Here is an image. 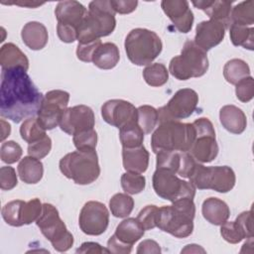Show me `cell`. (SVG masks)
<instances>
[{"label":"cell","instance_id":"1","mask_svg":"<svg viewBox=\"0 0 254 254\" xmlns=\"http://www.w3.org/2000/svg\"><path fill=\"white\" fill-rule=\"evenodd\" d=\"M43 94L23 67L1 69V116L19 123L35 116L41 107Z\"/></svg>","mask_w":254,"mask_h":254},{"label":"cell","instance_id":"2","mask_svg":"<svg viewBox=\"0 0 254 254\" xmlns=\"http://www.w3.org/2000/svg\"><path fill=\"white\" fill-rule=\"evenodd\" d=\"M195 205L191 198H180L171 205L159 207L156 224L159 229L177 238H186L193 231Z\"/></svg>","mask_w":254,"mask_h":254},{"label":"cell","instance_id":"3","mask_svg":"<svg viewBox=\"0 0 254 254\" xmlns=\"http://www.w3.org/2000/svg\"><path fill=\"white\" fill-rule=\"evenodd\" d=\"M116 27L115 12L110 0H94L88 5L87 14L77 29L79 44L100 40L110 35Z\"/></svg>","mask_w":254,"mask_h":254},{"label":"cell","instance_id":"4","mask_svg":"<svg viewBox=\"0 0 254 254\" xmlns=\"http://www.w3.org/2000/svg\"><path fill=\"white\" fill-rule=\"evenodd\" d=\"M195 140L192 123L176 120L160 122L151 137V147L155 154L161 151L189 152Z\"/></svg>","mask_w":254,"mask_h":254},{"label":"cell","instance_id":"5","mask_svg":"<svg viewBox=\"0 0 254 254\" xmlns=\"http://www.w3.org/2000/svg\"><path fill=\"white\" fill-rule=\"evenodd\" d=\"M62 174L76 185H89L100 175L98 156L95 150H77L64 156L60 161Z\"/></svg>","mask_w":254,"mask_h":254},{"label":"cell","instance_id":"6","mask_svg":"<svg viewBox=\"0 0 254 254\" xmlns=\"http://www.w3.org/2000/svg\"><path fill=\"white\" fill-rule=\"evenodd\" d=\"M125 52L129 61L136 65H149L161 54L163 44L153 31L136 28L126 36Z\"/></svg>","mask_w":254,"mask_h":254},{"label":"cell","instance_id":"7","mask_svg":"<svg viewBox=\"0 0 254 254\" xmlns=\"http://www.w3.org/2000/svg\"><path fill=\"white\" fill-rule=\"evenodd\" d=\"M208 69V58L205 51L188 40L180 56L174 57L169 64V72L179 80L200 77Z\"/></svg>","mask_w":254,"mask_h":254},{"label":"cell","instance_id":"8","mask_svg":"<svg viewBox=\"0 0 254 254\" xmlns=\"http://www.w3.org/2000/svg\"><path fill=\"white\" fill-rule=\"evenodd\" d=\"M189 180L195 189L212 190L221 193L230 191L236 183L235 173L230 167H205L198 162Z\"/></svg>","mask_w":254,"mask_h":254},{"label":"cell","instance_id":"9","mask_svg":"<svg viewBox=\"0 0 254 254\" xmlns=\"http://www.w3.org/2000/svg\"><path fill=\"white\" fill-rule=\"evenodd\" d=\"M42 234L52 243L59 252H65L73 245V236L67 230L64 222L60 217L56 206L44 203L42 213L36 220Z\"/></svg>","mask_w":254,"mask_h":254},{"label":"cell","instance_id":"10","mask_svg":"<svg viewBox=\"0 0 254 254\" xmlns=\"http://www.w3.org/2000/svg\"><path fill=\"white\" fill-rule=\"evenodd\" d=\"M152 184L157 195L171 202L185 197L193 199L195 195V188L190 182L180 179L175 173L166 169L156 168Z\"/></svg>","mask_w":254,"mask_h":254},{"label":"cell","instance_id":"11","mask_svg":"<svg viewBox=\"0 0 254 254\" xmlns=\"http://www.w3.org/2000/svg\"><path fill=\"white\" fill-rule=\"evenodd\" d=\"M198 104V95L191 88L179 89L168 103L158 109L159 122L176 120L190 117L196 109Z\"/></svg>","mask_w":254,"mask_h":254},{"label":"cell","instance_id":"12","mask_svg":"<svg viewBox=\"0 0 254 254\" xmlns=\"http://www.w3.org/2000/svg\"><path fill=\"white\" fill-rule=\"evenodd\" d=\"M68 101L69 93L61 89L50 90L44 95L37 117L46 130H52L60 125Z\"/></svg>","mask_w":254,"mask_h":254},{"label":"cell","instance_id":"13","mask_svg":"<svg viewBox=\"0 0 254 254\" xmlns=\"http://www.w3.org/2000/svg\"><path fill=\"white\" fill-rule=\"evenodd\" d=\"M78 224L81 231L87 235L97 236L105 232L109 224V211L104 203L89 200L82 206Z\"/></svg>","mask_w":254,"mask_h":254},{"label":"cell","instance_id":"14","mask_svg":"<svg viewBox=\"0 0 254 254\" xmlns=\"http://www.w3.org/2000/svg\"><path fill=\"white\" fill-rule=\"evenodd\" d=\"M95 124L93 110L83 104L68 107L63 114L60 122L61 129L68 135L92 129Z\"/></svg>","mask_w":254,"mask_h":254},{"label":"cell","instance_id":"15","mask_svg":"<svg viewBox=\"0 0 254 254\" xmlns=\"http://www.w3.org/2000/svg\"><path fill=\"white\" fill-rule=\"evenodd\" d=\"M156 155V168L169 170L185 179H190L197 163L189 152L161 151Z\"/></svg>","mask_w":254,"mask_h":254},{"label":"cell","instance_id":"16","mask_svg":"<svg viewBox=\"0 0 254 254\" xmlns=\"http://www.w3.org/2000/svg\"><path fill=\"white\" fill-rule=\"evenodd\" d=\"M103 120L118 129L127 123L137 121V108L124 99H110L101 106Z\"/></svg>","mask_w":254,"mask_h":254},{"label":"cell","instance_id":"17","mask_svg":"<svg viewBox=\"0 0 254 254\" xmlns=\"http://www.w3.org/2000/svg\"><path fill=\"white\" fill-rule=\"evenodd\" d=\"M161 7L164 13L181 33H189L193 24V13L186 0H163Z\"/></svg>","mask_w":254,"mask_h":254},{"label":"cell","instance_id":"18","mask_svg":"<svg viewBox=\"0 0 254 254\" xmlns=\"http://www.w3.org/2000/svg\"><path fill=\"white\" fill-rule=\"evenodd\" d=\"M226 29L225 25L219 21L210 19L202 21L196 25L193 42L200 49L207 52L223 41Z\"/></svg>","mask_w":254,"mask_h":254},{"label":"cell","instance_id":"19","mask_svg":"<svg viewBox=\"0 0 254 254\" xmlns=\"http://www.w3.org/2000/svg\"><path fill=\"white\" fill-rule=\"evenodd\" d=\"M87 14V9L78 1H61L55 9L58 24L69 26L76 31Z\"/></svg>","mask_w":254,"mask_h":254},{"label":"cell","instance_id":"20","mask_svg":"<svg viewBox=\"0 0 254 254\" xmlns=\"http://www.w3.org/2000/svg\"><path fill=\"white\" fill-rule=\"evenodd\" d=\"M218 151L215 135H195L189 153L198 163H209L217 157Z\"/></svg>","mask_w":254,"mask_h":254},{"label":"cell","instance_id":"21","mask_svg":"<svg viewBox=\"0 0 254 254\" xmlns=\"http://www.w3.org/2000/svg\"><path fill=\"white\" fill-rule=\"evenodd\" d=\"M191 4L202 10L210 20H216L225 25L226 28L230 25V14L232 3L225 0H197L191 1Z\"/></svg>","mask_w":254,"mask_h":254},{"label":"cell","instance_id":"22","mask_svg":"<svg viewBox=\"0 0 254 254\" xmlns=\"http://www.w3.org/2000/svg\"><path fill=\"white\" fill-rule=\"evenodd\" d=\"M219 120L221 125L230 133L239 135L244 132L247 126L245 113L239 107L229 104L224 105L219 111Z\"/></svg>","mask_w":254,"mask_h":254},{"label":"cell","instance_id":"23","mask_svg":"<svg viewBox=\"0 0 254 254\" xmlns=\"http://www.w3.org/2000/svg\"><path fill=\"white\" fill-rule=\"evenodd\" d=\"M149 152L143 145L134 148H122V162L126 172L145 173L149 166Z\"/></svg>","mask_w":254,"mask_h":254},{"label":"cell","instance_id":"24","mask_svg":"<svg viewBox=\"0 0 254 254\" xmlns=\"http://www.w3.org/2000/svg\"><path fill=\"white\" fill-rule=\"evenodd\" d=\"M21 37L23 43L33 51H39L46 47L49 40L47 28L44 24L32 21L24 25Z\"/></svg>","mask_w":254,"mask_h":254},{"label":"cell","instance_id":"25","mask_svg":"<svg viewBox=\"0 0 254 254\" xmlns=\"http://www.w3.org/2000/svg\"><path fill=\"white\" fill-rule=\"evenodd\" d=\"M201 213L206 221L213 225H221L228 220L230 209L225 201L217 197H208L202 202Z\"/></svg>","mask_w":254,"mask_h":254},{"label":"cell","instance_id":"26","mask_svg":"<svg viewBox=\"0 0 254 254\" xmlns=\"http://www.w3.org/2000/svg\"><path fill=\"white\" fill-rule=\"evenodd\" d=\"M144 232L145 229L137 218L128 217L117 225L114 235L120 242L132 247L143 237Z\"/></svg>","mask_w":254,"mask_h":254},{"label":"cell","instance_id":"27","mask_svg":"<svg viewBox=\"0 0 254 254\" xmlns=\"http://www.w3.org/2000/svg\"><path fill=\"white\" fill-rule=\"evenodd\" d=\"M17 171L22 182L28 185H34L42 180L44 166L41 160L32 156H26L19 162Z\"/></svg>","mask_w":254,"mask_h":254},{"label":"cell","instance_id":"28","mask_svg":"<svg viewBox=\"0 0 254 254\" xmlns=\"http://www.w3.org/2000/svg\"><path fill=\"white\" fill-rule=\"evenodd\" d=\"M0 64L2 69L23 67L29 69V60L26 55L13 43H7L0 49Z\"/></svg>","mask_w":254,"mask_h":254},{"label":"cell","instance_id":"29","mask_svg":"<svg viewBox=\"0 0 254 254\" xmlns=\"http://www.w3.org/2000/svg\"><path fill=\"white\" fill-rule=\"evenodd\" d=\"M120 60L118 47L110 42L101 44L95 51L92 63L101 69H111L115 67Z\"/></svg>","mask_w":254,"mask_h":254},{"label":"cell","instance_id":"30","mask_svg":"<svg viewBox=\"0 0 254 254\" xmlns=\"http://www.w3.org/2000/svg\"><path fill=\"white\" fill-rule=\"evenodd\" d=\"M223 76L228 83L235 85L241 79L250 76V67L243 60L232 59L224 64Z\"/></svg>","mask_w":254,"mask_h":254},{"label":"cell","instance_id":"31","mask_svg":"<svg viewBox=\"0 0 254 254\" xmlns=\"http://www.w3.org/2000/svg\"><path fill=\"white\" fill-rule=\"evenodd\" d=\"M119 139L123 148L139 147L143 145L144 132L137 121H133L119 129Z\"/></svg>","mask_w":254,"mask_h":254},{"label":"cell","instance_id":"32","mask_svg":"<svg viewBox=\"0 0 254 254\" xmlns=\"http://www.w3.org/2000/svg\"><path fill=\"white\" fill-rule=\"evenodd\" d=\"M229 35L231 43L236 47H243L252 51L254 49V29L241 25L230 24Z\"/></svg>","mask_w":254,"mask_h":254},{"label":"cell","instance_id":"33","mask_svg":"<svg viewBox=\"0 0 254 254\" xmlns=\"http://www.w3.org/2000/svg\"><path fill=\"white\" fill-rule=\"evenodd\" d=\"M230 24L252 27L254 24V2L252 0L243 1L232 8Z\"/></svg>","mask_w":254,"mask_h":254},{"label":"cell","instance_id":"34","mask_svg":"<svg viewBox=\"0 0 254 254\" xmlns=\"http://www.w3.org/2000/svg\"><path fill=\"white\" fill-rule=\"evenodd\" d=\"M109 208L113 216L127 217L134 208V199L128 193H115L109 200Z\"/></svg>","mask_w":254,"mask_h":254},{"label":"cell","instance_id":"35","mask_svg":"<svg viewBox=\"0 0 254 254\" xmlns=\"http://www.w3.org/2000/svg\"><path fill=\"white\" fill-rule=\"evenodd\" d=\"M46 131L47 130L41 125L36 116L25 119L20 127V135L28 144L34 143L45 137L47 135Z\"/></svg>","mask_w":254,"mask_h":254},{"label":"cell","instance_id":"36","mask_svg":"<svg viewBox=\"0 0 254 254\" xmlns=\"http://www.w3.org/2000/svg\"><path fill=\"white\" fill-rule=\"evenodd\" d=\"M143 77L148 85L159 87L167 83L169 79V70L163 64H151L143 69Z\"/></svg>","mask_w":254,"mask_h":254},{"label":"cell","instance_id":"37","mask_svg":"<svg viewBox=\"0 0 254 254\" xmlns=\"http://www.w3.org/2000/svg\"><path fill=\"white\" fill-rule=\"evenodd\" d=\"M159 122L158 109L151 105H142L137 108V123L144 134L154 131Z\"/></svg>","mask_w":254,"mask_h":254},{"label":"cell","instance_id":"38","mask_svg":"<svg viewBox=\"0 0 254 254\" xmlns=\"http://www.w3.org/2000/svg\"><path fill=\"white\" fill-rule=\"evenodd\" d=\"M26 201L16 199L6 203L1 210V214L5 222L11 226L19 227L23 223V207Z\"/></svg>","mask_w":254,"mask_h":254},{"label":"cell","instance_id":"39","mask_svg":"<svg viewBox=\"0 0 254 254\" xmlns=\"http://www.w3.org/2000/svg\"><path fill=\"white\" fill-rule=\"evenodd\" d=\"M121 187L126 193L137 194L144 190L146 179L143 175L133 172H126L121 176Z\"/></svg>","mask_w":254,"mask_h":254},{"label":"cell","instance_id":"40","mask_svg":"<svg viewBox=\"0 0 254 254\" xmlns=\"http://www.w3.org/2000/svg\"><path fill=\"white\" fill-rule=\"evenodd\" d=\"M220 226V234L228 243L236 244L246 238L243 229L236 221H225Z\"/></svg>","mask_w":254,"mask_h":254},{"label":"cell","instance_id":"41","mask_svg":"<svg viewBox=\"0 0 254 254\" xmlns=\"http://www.w3.org/2000/svg\"><path fill=\"white\" fill-rule=\"evenodd\" d=\"M72 141L77 150H95L97 145V133L94 128L85 130L74 134Z\"/></svg>","mask_w":254,"mask_h":254},{"label":"cell","instance_id":"42","mask_svg":"<svg viewBox=\"0 0 254 254\" xmlns=\"http://www.w3.org/2000/svg\"><path fill=\"white\" fill-rule=\"evenodd\" d=\"M23 154L22 147L15 141L3 142L0 149V157L2 162L6 164H14L18 162Z\"/></svg>","mask_w":254,"mask_h":254},{"label":"cell","instance_id":"43","mask_svg":"<svg viewBox=\"0 0 254 254\" xmlns=\"http://www.w3.org/2000/svg\"><path fill=\"white\" fill-rule=\"evenodd\" d=\"M51 149H52V139L48 135H46L42 139L29 144L27 152L29 156H32L41 160L46 156H48V154L51 152Z\"/></svg>","mask_w":254,"mask_h":254},{"label":"cell","instance_id":"44","mask_svg":"<svg viewBox=\"0 0 254 254\" xmlns=\"http://www.w3.org/2000/svg\"><path fill=\"white\" fill-rule=\"evenodd\" d=\"M235 94L241 102H249L254 96V79L250 75L235 84Z\"/></svg>","mask_w":254,"mask_h":254},{"label":"cell","instance_id":"45","mask_svg":"<svg viewBox=\"0 0 254 254\" xmlns=\"http://www.w3.org/2000/svg\"><path fill=\"white\" fill-rule=\"evenodd\" d=\"M43 204L39 198H33L26 201L23 207V223L31 224L36 221L42 213Z\"/></svg>","mask_w":254,"mask_h":254},{"label":"cell","instance_id":"46","mask_svg":"<svg viewBox=\"0 0 254 254\" xmlns=\"http://www.w3.org/2000/svg\"><path fill=\"white\" fill-rule=\"evenodd\" d=\"M158 209H159L158 206L154 204H149V205H146L144 208H142L138 213L137 219L142 224L145 230H151L157 227L156 220H157Z\"/></svg>","mask_w":254,"mask_h":254},{"label":"cell","instance_id":"47","mask_svg":"<svg viewBox=\"0 0 254 254\" xmlns=\"http://www.w3.org/2000/svg\"><path fill=\"white\" fill-rule=\"evenodd\" d=\"M101 40H96L90 43L85 44H79L76 48V57L79 61L84 63H90L92 62L93 55L96 51V49L101 45Z\"/></svg>","mask_w":254,"mask_h":254},{"label":"cell","instance_id":"48","mask_svg":"<svg viewBox=\"0 0 254 254\" xmlns=\"http://www.w3.org/2000/svg\"><path fill=\"white\" fill-rule=\"evenodd\" d=\"M18 184L17 175L14 168L9 166L1 167L0 169V188L2 190H10Z\"/></svg>","mask_w":254,"mask_h":254},{"label":"cell","instance_id":"49","mask_svg":"<svg viewBox=\"0 0 254 254\" xmlns=\"http://www.w3.org/2000/svg\"><path fill=\"white\" fill-rule=\"evenodd\" d=\"M110 4L115 13L129 14L136 10L138 1L134 0H110Z\"/></svg>","mask_w":254,"mask_h":254},{"label":"cell","instance_id":"50","mask_svg":"<svg viewBox=\"0 0 254 254\" xmlns=\"http://www.w3.org/2000/svg\"><path fill=\"white\" fill-rule=\"evenodd\" d=\"M235 221L243 229L246 238L253 237V222H252V211L247 210L241 212L235 219Z\"/></svg>","mask_w":254,"mask_h":254},{"label":"cell","instance_id":"51","mask_svg":"<svg viewBox=\"0 0 254 254\" xmlns=\"http://www.w3.org/2000/svg\"><path fill=\"white\" fill-rule=\"evenodd\" d=\"M57 33L60 40L64 43H73L77 40V31L72 27L58 24Z\"/></svg>","mask_w":254,"mask_h":254},{"label":"cell","instance_id":"52","mask_svg":"<svg viewBox=\"0 0 254 254\" xmlns=\"http://www.w3.org/2000/svg\"><path fill=\"white\" fill-rule=\"evenodd\" d=\"M107 249L109 253H122L128 254L132 251V247L120 242L113 234L107 241Z\"/></svg>","mask_w":254,"mask_h":254},{"label":"cell","instance_id":"53","mask_svg":"<svg viewBox=\"0 0 254 254\" xmlns=\"http://www.w3.org/2000/svg\"><path fill=\"white\" fill-rule=\"evenodd\" d=\"M76 253H109L107 248H103L99 243L96 242H84L79 248L76 249Z\"/></svg>","mask_w":254,"mask_h":254},{"label":"cell","instance_id":"54","mask_svg":"<svg viewBox=\"0 0 254 254\" xmlns=\"http://www.w3.org/2000/svg\"><path fill=\"white\" fill-rule=\"evenodd\" d=\"M161 251L162 250H161L160 245L156 241L151 240V239L143 240L139 244V246L136 250L137 253H155V254H159V253H161Z\"/></svg>","mask_w":254,"mask_h":254},{"label":"cell","instance_id":"55","mask_svg":"<svg viewBox=\"0 0 254 254\" xmlns=\"http://www.w3.org/2000/svg\"><path fill=\"white\" fill-rule=\"evenodd\" d=\"M1 125H2V136L1 141H4L11 133V126L8 122H6L4 119H1Z\"/></svg>","mask_w":254,"mask_h":254},{"label":"cell","instance_id":"56","mask_svg":"<svg viewBox=\"0 0 254 254\" xmlns=\"http://www.w3.org/2000/svg\"><path fill=\"white\" fill-rule=\"evenodd\" d=\"M186 252H202L204 253V249H202L199 245H196V244H189L186 246V248H184L182 250V253H186Z\"/></svg>","mask_w":254,"mask_h":254},{"label":"cell","instance_id":"57","mask_svg":"<svg viewBox=\"0 0 254 254\" xmlns=\"http://www.w3.org/2000/svg\"><path fill=\"white\" fill-rule=\"evenodd\" d=\"M14 4H16V5H20V6H24V7L36 8V7H38V6L43 5L44 3H40V2H31V1H24V2H15Z\"/></svg>","mask_w":254,"mask_h":254}]
</instances>
